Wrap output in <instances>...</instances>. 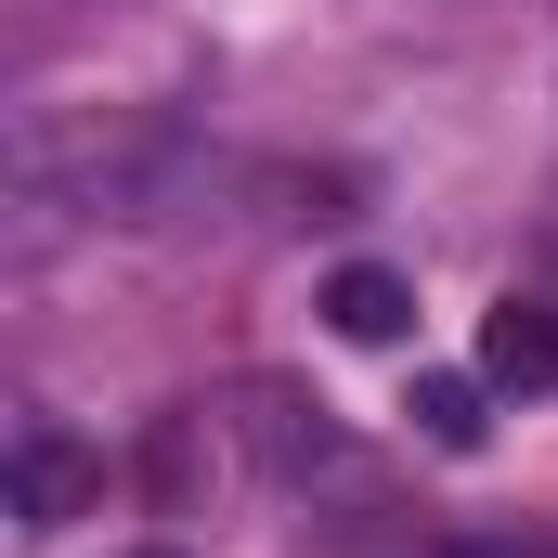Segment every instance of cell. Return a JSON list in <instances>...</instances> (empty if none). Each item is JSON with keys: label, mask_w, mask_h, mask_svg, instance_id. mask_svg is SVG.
Here are the masks:
<instances>
[{"label": "cell", "mask_w": 558, "mask_h": 558, "mask_svg": "<svg viewBox=\"0 0 558 558\" xmlns=\"http://www.w3.org/2000/svg\"><path fill=\"white\" fill-rule=\"evenodd\" d=\"M92 494H105V454H78V441H52V428L13 441V520H26V533H65Z\"/></svg>", "instance_id": "7a4b0ae2"}, {"label": "cell", "mask_w": 558, "mask_h": 558, "mask_svg": "<svg viewBox=\"0 0 558 558\" xmlns=\"http://www.w3.org/2000/svg\"><path fill=\"white\" fill-rule=\"evenodd\" d=\"M403 416H416L441 454H468V441H481V390H468V377H416V403H403Z\"/></svg>", "instance_id": "5b68a950"}, {"label": "cell", "mask_w": 558, "mask_h": 558, "mask_svg": "<svg viewBox=\"0 0 558 558\" xmlns=\"http://www.w3.org/2000/svg\"><path fill=\"white\" fill-rule=\"evenodd\" d=\"M26 208H78V221H195L234 156L182 118H118V131H26L13 143Z\"/></svg>", "instance_id": "6da1fadb"}, {"label": "cell", "mask_w": 558, "mask_h": 558, "mask_svg": "<svg viewBox=\"0 0 558 558\" xmlns=\"http://www.w3.org/2000/svg\"><path fill=\"white\" fill-rule=\"evenodd\" d=\"M481 377H507V390H558V299H507V312L481 325Z\"/></svg>", "instance_id": "3957f363"}, {"label": "cell", "mask_w": 558, "mask_h": 558, "mask_svg": "<svg viewBox=\"0 0 558 558\" xmlns=\"http://www.w3.org/2000/svg\"><path fill=\"white\" fill-rule=\"evenodd\" d=\"M325 325H338V338H403V325H416V286L377 274V260H351V274L325 286Z\"/></svg>", "instance_id": "277c9868"}, {"label": "cell", "mask_w": 558, "mask_h": 558, "mask_svg": "<svg viewBox=\"0 0 558 558\" xmlns=\"http://www.w3.org/2000/svg\"><path fill=\"white\" fill-rule=\"evenodd\" d=\"M143 558H169V546H143Z\"/></svg>", "instance_id": "8992f818"}]
</instances>
